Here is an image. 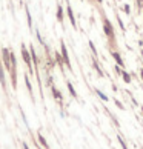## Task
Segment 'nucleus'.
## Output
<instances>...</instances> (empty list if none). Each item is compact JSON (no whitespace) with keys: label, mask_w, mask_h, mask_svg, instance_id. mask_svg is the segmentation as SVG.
I'll list each match as a JSON object with an SVG mask.
<instances>
[{"label":"nucleus","mask_w":143,"mask_h":149,"mask_svg":"<svg viewBox=\"0 0 143 149\" xmlns=\"http://www.w3.org/2000/svg\"><path fill=\"white\" fill-rule=\"evenodd\" d=\"M20 51H22V59L25 61V65L28 66L29 72H32V60H31V54H29V48H26V46H25V43H22Z\"/></svg>","instance_id":"f257e3e1"},{"label":"nucleus","mask_w":143,"mask_h":149,"mask_svg":"<svg viewBox=\"0 0 143 149\" xmlns=\"http://www.w3.org/2000/svg\"><path fill=\"white\" fill-rule=\"evenodd\" d=\"M60 52H62V57H63V63H65V66H68L69 71H72L71 60H69V54H68V49H66V45H65L63 40H60Z\"/></svg>","instance_id":"f03ea898"},{"label":"nucleus","mask_w":143,"mask_h":149,"mask_svg":"<svg viewBox=\"0 0 143 149\" xmlns=\"http://www.w3.org/2000/svg\"><path fill=\"white\" fill-rule=\"evenodd\" d=\"M103 31H105V34L108 35V39H114V28H112V25L111 22L106 19V17H103Z\"/></svg>","instance_id":"7ed1b4c3"},{"label":"nucleus","mask_w":143,"mask_h":149,"mask_svg":"<svg viewBox=\"0 0 143 149\" xmlns=\"http://www.w3.org/2000/svg\"><path fill=\"white\" fill-rule=\"evenodd\" d=\"M2 59H3V65H5V68L8 69V71L11 72V51H8L6 48L2 49Z\"/></svg>","instance_id":"20e7f679"},{"label":"nucleus","mask_w":143,"mask_h":149,"mask_svg":"<svg viewBox=\"0 0 143 149\" xmlns=\"http://www.w3.org/2000/svg\"><path fill=\"white\" fill-rule=\"evenodd\" d=\"M29 54H31V60H32V66H36V69H37V66H39V57H37V54H36V49L34 46H29Z\"/></svg>","instance_id":"39448f33"},{"label":"nucleus","mask_w":143,"mask_h":149,"mask_svg":"<svg viewBox=\"0 0 143 149\" xmlns=\"http://www.w3.org/2000/svg\"><path fill=\"white\" fill-rule=\"evenodd\" d=\"M51 91H52V95H54V98H56V100H57V102L62 105V103H63V95H62V92H60V91H58V89H57L54 85H51Z\"/></svg>","instance_id":"423d86ee"},{"label":"nucleus","mask_w":143,"mask_h":149,"mask_svg":"<svg viewBox=\"0 0 143 149\" xmlns=\"http://www.w3.org/2000/svg\"><path fill=\"white\" fill-rule=\"evenodd\" d=\"M66 12H68V17H69V22L72 25V28H77V23H75V17H74V12H72V8L71 5L68 3V6H66Z\"/></svg>","instance_id":"0eeeda50"},{"label":"nucleus","mask_w":143,"mask_h":149,"mask_svg":"<svg viewBox=\"0 0 143 149\" xmlns=\"http://www.w3.org/2000/svg\"><path fill=\"white\" fill-rule=\"evenodd\" d=\"M111 54H112V57H114V60H115V65L120 66V68H123V66H125V61H123V59H122L120 54L117 52V51H112Z\"/></svg>","instance_id":"6e6552de"},{"label":"nucleus","mask_w":143,"mask_h":149,"mask_svg":"<svg viewBox=\"0 0 143 149\" xmlns=\"http://www.w3.org/2000/svg\"><path fill=\"white\" fill-rule=\"evenodd\" d=\"M25 85H26V89H28L29 95H31V98H32V102H34V92H32V85H31V81H29V77H28V75H25Z\"/></svg>","instance_id":"1a4fd4ad"},{"label":"nucleus","mask_w":143,"mask_h":149,"mask_svg":"<svg viewBox=\"0 0 143 149\" xmlns=\"http://www.w3.org/2000/svg\"><path fill=\"white\" fill-rule=\"evenodd\" d=\"M0 85H2V88L6 91V78H5V71H3L2 65H0Z\"/></svg>","instance_id":"9d476101"},{"label":"nucleus","mask_w":143,"mask_h":149,"mask_svg":"<svg viewBox=\"0 0 143 149\" xmlns=\"http://www.w3.org/2000/svg\"><path fill=\"white\" fill-rule=\"evenodd\" d=\"M122 78H123V81H125L126 85H129V83H131V80H132L131 74H129L128 71H125V69H123V71H122Z\"/></svg>","instance_id":"9b49d317"},{"label":"nucleus","mask_w":143,"mask_h":149,"mask_svg":"<svg viewBox=\"0 0 143 149\" xmlns=\"http://www.w3.org/2000/svg\"><path fill=\"white\" fill-rule=\"evenodd\" d=\"M66 88H68L69 94H71V97L77 98V92H75V89H74V86H72V83H71V81H66Z\"/></svg>","instance_id":"f8f14e48"},{"label":"nucleus","mask_w":143,"mask_h":149,"mask_svg":"<svg viewBox=\"0 0 143 149\" xmlns=\"http://www.w3.org/2000/svg\"><path fill=\"white\" fill-rule=\"evenodd\" d=\"M37 138H39V142H40V144L43 146L45 149H49V144H48V142H46V138L43 137L42 134H37Z\"/></svg>","instance_id":"ddd939ff"},{"label":"nucleus","mask_w":143,"mask_h":149,"mask_svg":"<svg viewBox=\"0 0 143 149\" xmlns=\"http://www.w3.org/2000/svg\"><path fill=\"white\" fill-rule=\"evenodd\" d=\"M25 12H26V19H28V26L32 28V17H31V12H29L28 6H25Z\"/></svg>","instance_id":"4468645a"},{"label":"nucleus","mask_w":143,"mask_h":149,"mask_svg":"<svg viewBox=\"0 0 143 149\" xmlns=\"http://www.w3.org/2000/svg\"><path fill=\"white\" fill-rule=\"evenodd\" d=\"M92 66H94V69L97 71L99 75H100V77H103V72H102V69H100V66H99V63H97V59L92 60Z\"/></svg>","instance_id":"2eb2a0df"},{"label":"nucleus","mask_w":143,"mask_h":149,"mask_svg":"<svg viewBox=\"0 0 143 149\" xmlns=\"http://www.w3.org/2000/svg\"><path fill=\"white\" fill-rule=\"evenodd\" d=\"M56 61H57V65L63 69V65H65V63H63V57H62L60 52H56Z\"/></svg>","instance_id":"dca6fc26"},{"label":"nucleus","mask_w":143,"mask_h":149,"mask_svg":"<svg viewBox=\"0 0 143 149\" xmlns=\"http://www.w3.org/2000/svg\"><path fill=\"white\" fill-rule=\"evenodd\" d=\"M57 20H58V22H63V8L60 6V5H58L57 6Z\"/></svg>","instance_id":"f3484780"},{"label":"nucleus","mask_w":143,"mask_h":149,"mask_svg":"<svg viewBox=\"0 0 143 149\" xmlns=\"http://www.w3.org/2000/svg\"><path fill=\"white\" fill-rule=\"evenodd\" d=\"M117 142L120 143L122 149H129V148H128V144H126V142L123 140V137H122V135H117Z\"/></svg>","instance_id":"a211bd4d"},{"label":"nucleus","mask_w":143,"mask_h":149,"mask_svg":"<svg viewBox=\"0 0 143 149\" xmlns=\"http://www.w3.org/2000/svg\"><path fill=\"white\" fill-rule=\"evenodd\" d=\"M95 94H97V95H99L100 98H102L103 102H108V97H106V94H103L100 89H95Z\"/></svg>","instance_id":"6ab92c4d"},{"label":"nucleus","mask_w":143,"mask_h":149,"mask_svg":"<svg viewBox=\"0 0 143 149\" xmlns=\"http://www.w3.org/2000/svg\"><path fill=\"white\" fill-rule=\"evenodd\" d=\"M36 37H37V40L40 42L42 46H46V45H45V40L42 39V35H40V31H39V29H36Z\"/></svg>","instance_id":"aec40b11"},{"label":"nucleus","mask_w":143,"mask_h":149,"mask_svg":"<svg viewBox=\"0 0 143 149\" xmlns=\"http://www.w3.org/2000/svg\"><path fill=\"white\" fill-rule=\"evenodd\" d=\"M89 48H91V51H92V54H94V57H97V49H95V46H94V43H92V40H89Z\"/></svg>","instance_id":"412c9836"},{"label":"nucleus","mask_w":143,"mask_h":149,"mask_svg":"<svg viewBox=\"0 0 143 149\" xmlns=\"http://www.w3.org/2000/svg\"><path fill=\"white\" fill-rule=\"evenodd\" d=\"M114 103H115V106H117V108H119V109H125V106H123V103H122L120 100H117V98H115V100H114Z\"/></svg>","instance_id":"4be33fe9"},{"label":"nucleus","mask_w":143,"mask_h":149,"mask_svg":"<svg viewBox=\"0 0 143 149\" xmlns=\"http://www.w3.org/2000/svg\"><path fill=\"white\" fill-rule=\"evenodd\" d=\"M117 22H119V25H120V29L125 31V25H123V22H122V19L119 17V15H117Z\"/></svg>","instance_id":"5701e85b"},{"label":"nucleus","mask_w":143,"mask_h":149,"mask_svg":"<svg viewBox=\"0 0 143 149\" xmlns=\"http://www.w3.org/2000/svg\"><path fill=\"white\" fill-rule=\"evenodd\" d=\"M123 9H125L126 14H131V6H129V5H125V6H123Z\"/></svg>","instance_id":"b1692460"},{"label":"nucleus","mask_w":143,"mask_h":149,"mask_svg":"<svg viewBox=\"0 0 143 149\" xmlns=\"http://www.w3.org/2000/svg\"><path fill=\"white\" fill-rule=\"evenodd\" d=\"M140 77H142V80H143V68H140Z\"/></svg>","instance_id":"393cba45"},{"label":"nucleus","mask_w":143,"mask_h":149,"mask_svg":"<svg viewBox=\"0 0 143 149\" xmlns=\"http://www.w3.org/2000/svg\"><path fill=\"white\" fill-rule=\"evenodd\" d=\"M23 149H29V146H28L26 143H23Z\"/></svg>","instance_id":"a878e982"},{"label":"nucleus","mask_w":143,"mask_h":149,"mask_svg":"<svg viewBox=\"0 0 143 149\" xmlns=\"http://www.w3.org/2000/svg\"><path fill=\"white\" fill-rule=\"evenodd\" d=\"M140 46H143V42H142V40H140Z\"/></svg>","instance_id":"bb28decb"},{"label":"nucleus","mask_w":143,"mask_h":149,"mask_svg":"<svg viewBox=\"0 0 143 149\" xmlns=\"http://www.w3.org/2000/svg\"><path fill=\"white\" fill-rule=\"evenodd\" d=\"M97 2H99V3H102V2H103V0H97Z\"/></svg>","instance_id":"cd10ccee"},{"label":"nucleus","mask_w":143,"mask_h":149,"mask_svg":"<svg viewBox=\"0 0 143 149\" xmlns=\"http://www.w3.org/2000/svg\"><path fill=\"white\" fill-rule=\"evenodd\" d=\"M142 112H143V106H142Z\"/></svg>","instance_id":"c85d7f7f"},{"label":"nucleus","mask_w":143,"mask_h":149,"mask_svg":"<svg viewBox=\"0 0 143 149\" xmlns=\"http://www.w3.org/2000/svg\"><path fill=\"white\" fill-rule=\"evenodd\" d=\"M142 57H143V51H142Z\"/></svg>","instance_id":"c756f323"}]
</instances>
